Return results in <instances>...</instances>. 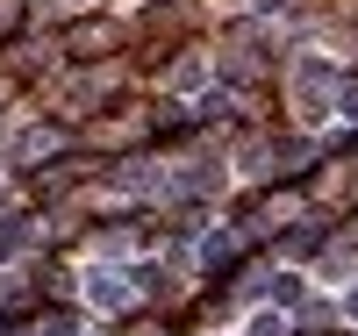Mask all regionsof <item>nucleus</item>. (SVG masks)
<instances>
[{
    "label": "nucleus",
    "instance_id": "obj_3",
    "mask_svg": "<svg viewBox=\"0 0 358 336\" xmlns=\"http://www.w3.org/2000/svg\"><path fill=\"white\" fill-rule=\"evenodd\" d=\"M251 336H287V322H280V315H258V322H251Z\"/></svg>",
    "mask_w": 358,
    "mask_h": 336
},
{
    "label": "nucleus",
    "instance_id": "obj_1",
    "mask_svg": "<svg viewBox=\"0 0 358 336\" xmlns=\"http://www.w3.org/2000/svg\"><path fill=\"white\" fill-rule=\"evenodd\" d=\"M129 279H122V272H94V279H86V300H94V308H129Z\"/></svg>",
    "mask_w": 358,
    "mask_h": 336
},
{
    "label": "nucleus",
    "instance_id": "obj_4",
    "mask_svg": "<svg viewBox=\"0 0 358 336\" xmlns=\"http://www.w3.org/2000/svg\"><path fill=\"white\" fill-rule=\"evenodd\" d=\"M344 308H351V315H358V293H351V300H344Z\"/></svg>",
    "mask_w": 358,
    "mask_h": 336
},
{
    "label": "nucleus",
    "instance_id": "obj_2",
    "mask_svg": "<svg viewBox=\"0 0 358 336\" xmlns=\"http://www.w3.org/2000/svg\"><path fill=\"white\" fill-rule=\"evenodd\" d=\"M22 336H72V322H65V315H50V322H29Z\"/></svg>",
    "mask_w": 358,
    "mask_h": 336
}]
</instances>
